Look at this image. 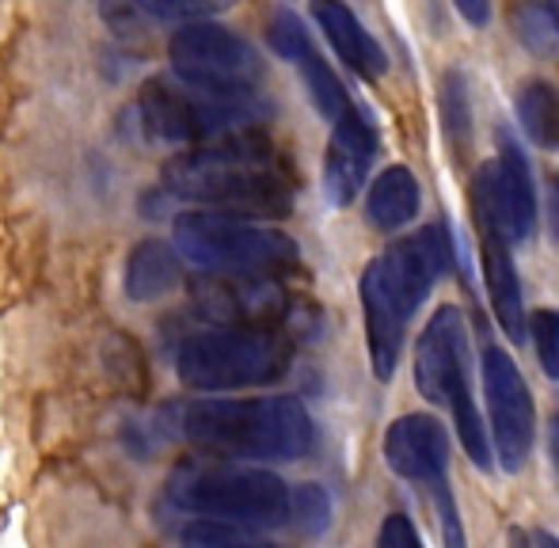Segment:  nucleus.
I'll return each mask as SVG.
<instances>
[{
    "label": "nucleus",
    "mask_w": 559,
    "mask_h": 548,
    "mask_svg": "<svg viewBox=\"0 0 559 548\" xmlns=\"http://www.w3.org/2000/svg\"><path fill=\"white\" fill-rule=\"evenodd\" d=\"M164 191L236 217H289L297 199L294 171L255 127L187 145L164 164Z\"/></svg>",
    "instance_id": "1"
},
{
    "label": "nucleus",
    "mask_w": 559,
    "mask_h": 548,
    "mask_svg": "<svg viewBox=\"0 0 559 548\" xmlns=\"http://www.w3.org/2000/svg\"><path fill=\"white\" fill-rule=\"evenodd\" d=\"M449 271H453V237L445 225H427L415 237L384 248L361 271L366 347L377 381H389L396 373L415 309L427 301L438 278H445Z\"/></svg>",
    "instance_id": "2"
},
{
    "label": "nucleus",
    "mask_w": 559,
    "mask_h": 548,
    "mask_svg": "<svg viewBox=\"0 0 559 548\" xmlns=\"http://www.w3.org/2000/svg\"><path fill=\"white\" fill-rule=\"evenodd\" d=\"M179 434L214 457L301 461L317 445L312 415L297 396L194 401L179 415Z\"/></svg>",
    "instance_id": "3"
},
{
    "label": "nucleus",
    "mask_w": 559,
    "mask_h": 548,
    "mask_svg": "<svg viewBox=\"0 0 559 548\" xmlns=\"http://www.w3.org/2000/svg\"><path fill=\"white\" fill-rule=\"evenodd\" d=\"M294 343L282 327L210 324L179 347V381L194 393H240L274 385L289 373Z\"/></svg>",
    "instance_id": "4"
},
{
    "label": "nucleus",
    "mask_w": 559,
    "mask_h": 548,
    "mask_svg": "<svg viewBox=\"0 0 559 548\" xmlns=\"http://www.w3.org/2000/svg\"><path fill=\"white\" fill-rule=\"evenodd\" d=\"M168 503L187 514L225 519L251 529L289 522V484L278 473L236 461H187L171 473Z\"/></svg>",
    "instance_id": "5"
},
{
    "label": "nucleus",
    "mask_w": 559,
    "mask_h": 548,
    "mask_svg": "<svg viewBox=\"0 0 559 548\" xmlns=\"http://www.w3.org/2000/svg\"><path fill=\"white\" fill-rule=\"evenodd\" d=\"M176 252L199 271L217 274H289L301 267L294 237L222 210H187L176 217Z\"/></svg>",
    "instance_id": "6"
},
{
    "label": "nucleus",
    "mask_w": 559,
    "mask_h": 548,
    "mask_svg": "<svg viewBox=\"0 0 559 548\" xmlns=\"http://www.w3.org/2000/svg\"><path fill=\"white\" fill-rule=\"evenodd\" d=\"M415 385L438 408L453 415L456 438L476 468L491 465V438H487L484 415L468 385V339L456 305H442L427 320L419 343H415Z\"/></svg>",
    "instance_id": "7"
},
{
    "label": "nucleus",
    "mask_w": 559,
    "mask_h": 548,
    "mask_svg": "<svg viewBox=\"0 0 559 548\" xmlns=\"http://www.w3.org/2000/svg\"><path fill=\"white\" fill-rule=\"evenodd\" d=\"M171 69L183 84L210 96L251 99L263 81V61L255 46L236 31L210 20H191L171 35L168 43Z\"/></svg>",
    "instance_id": "8"
},
{
    "label": "nucleus",
    "mask_w": 559,
    "mask_h": 548,
    "mask_svg": "<svg viewBox=\"0 0 559 548\" xmlns=\"http://www.w3.org/2000/svg\"><path fill=\"white\" fill-rule=\"evenodd\" d=\"M141 119L153 138L171 145H202L228 130L251 127L255 111H251V99L210 96L183 81H148L141 92Z\"/></svg>",
    "instance_id": "9"
},
{
    "label": "nucleus",
    "mask_w": 559,
    "mask_h": 548,
    "mask_svg": "<svg viewBox=\"0 0 559 548\" xmlns=\"http://www.w3.org/2000/svg\"><path fill=\"white\" fill-rule=\"evenodd\" d=\"M472 217H476V225L499 229L510 245H522L533 237L537 187H533L530 160L507 130H499V156L479 164L472 176Z\"/></svg>",
    "instance_id": "10"
},
{
    "label": "nucleus",
    "mask_w": 559,
    "mask_h": 548,
    "mask_svg": "<svg viewBox=\"0 0 559 548\" xmlns=\"http://www.w3.org/2000/svg\"><path fill=\"white\" fill-rule=\"evenodd\" d=\"M484 396H487V415H491V450L499 457V465L507 473L530 461L533 453V434H537V412H533V396L525 385L518 362L499 347L484 350Z\"/></svg>",
    "instance_id": "11"
},
{
    "label": "nucleus",
    "mask_w": 559,
    "mask_h": 548,
    "mask_svg": "<svg viewBox=\"0 0 559 548\" xmlns=\"http://www.w3.org/2000/svg\"><path fill=\"white\" fill-rule=\"evenodd\" d=\"M194 305L210 324H259L282 327L289 317V294L274 274H217L194 282Z\"/></svg>",
    "instance_id": "12"
},
{
    "label": "nucleus",
    "mask_w": 559,
    "mask_h": 548,
    "mask_svg": "<svg viewBox=\"0 0 559 548\" xmlns=\"http://www.w3.org/2000/svg\"><path fill=\"white\" fill-rule=\"evenodd\" d=\"M384 461L396 476L423 488H438L449 480V434L442 419L427 412L400 415L384 434Z\"/></svg>",
    "instance_id": "13"
},
{
    "label": "nucleus",
    "mask_w": 559,
    "mask_h": 548,
    "mask_svg": "<svg viewBox=\"0 0 559 548\" xmlns=\"http://www.w3.org/2000/svg\"><path fill=\"white\" fill-rule=\"evenodd\" d=\"M377 156V127L361 107L346 104L343 115L332 122V141L324 156V191L335 206L354 202L369 176V164Z\"/></svg>",
    "instance_id": "14"
},
{
    "label": "nucleus",
    "mask_w": 559,
    "mask_h": 548,
    "mask_svg": "<svg viewBox=\"0 0 559 548\" xmlns=\"http://www.w3.org/2000/svg\"><path fill=\"white\" fill-rule=\"evenodd\" d=\"M266 38H271V50L278 53V58L294 61V65L301 69V81H305V88H309L317 111L324 115L328 122H335L350 99H346L343 81H338V76L332 73V65H328V61L320 58L317 46H312V35L305 31V23L297 20L294 12L282 8V12L271 15Z\"/></svg>",
    "instance_id": "15"
},
{
    "label": "nucleus",
    "mask_w": 559,
    "mask_h": 548,
    "mask_svg": "<svg viewBox=\"0 0 559 548\" xmlns=\"http://www.w3.org/2000/svg\"><path fill=\"white\" fill-rule=\"evenodd\" d=\"M479 260H484V282L487 297L499 327L507 332V339L522 343L525 339V301H522V282H518L514 255H510V240L499 229L479 225Z\"/></svg>",
    "instance_id": "16"
},
{
    "label": "nucleus",
    "mask_w": 559,
    "mask_h": 548,
    "mask_svg": "<svg viewBox=\"0 0 559 548\" xmlns=\"http://www.w3.org/2000/svg\"><path fill=\"white\" fill-rule=\"evenodd\" d=\"M312 15H317L320 31H324V38L332 43V50L361 76V81H381L384 69H389V58H384L377 38L361 27V20L343 0H317Z\"/></svg>",
    "instance_id": "17"
},
{
    "label": "nucleus",
    "mask_w": 559,
    "mask_h": 548,
    "mask_svg": "<svg viewBox=\"0 0 559 548\" xmlns=\"http://www.w3.org/2000/svg\"><path fill=\"white\" fill-rule=\"evenodd\" d=\"M183 278V267H179V252L168 240H138L133 252L126 255V274H122V289L130 301L145 305L156 301V297L171 294Z\"/></svg>",
    "instance_id": "18"
},
{
    "label": "nucleus",
    "mask_w": 559,
    "mask_h": 548,
    "mask_svg": "<svg viewBox=\"0 0 559 548\" xmlns=\"http://www.w3.org/2000/svg\"><path fill=\"white\" fill-rule=\"evenodd\" d=\"M419 214V179H415L412 168L404 164H392L381 176L369 183L366 194V222L373 225L377 233H396L404 225L415 222Z\"/></svg>",
    "instance_id": "19"
},
{
    "label": "nucleus",
    "mask_w": 559,
    "mask_h": 548,
    "mask_svg": "<svg viewBox=\"0 0 559 548\" xmlns=\"http://www.w3.org/2000/svg\"><path fill=\"white\" fill-rule=\"evenodd\" d=\"M518 122L533 145L556 153L559 148V88L548 81H525L518 88Z\"/></svg>",
    "instance_id": "20"
},
{
    "label": "nucleus",
    "mask_w": 559,
    "mask_h": 548,
    "mask_svg": "<svg viewBox=\"0 0 559 548\" xmlns=\"http://www.w3.org/2000/svg\"><path fill=\"white\" fill-rule=\"evenodd\" d=\"M438 107H442V127L456 148H468L472 134V96H468V76L461 69H449L438 84Z\"/></svg>",
    "instance_id": "21"
},
{
    "label": "nucleus",
    "mask_w": 559,
    "mask_h": 548,
    "mask_svg": "<svg viewBox=\"0 0 559 548\" xmlns=\"http://www.w3.org/2000/svg\"><path fill=\"white\" fill-rule=\"evenodd\" d=\"M179 541L199 545V548H228V545H259L263 541V529L236 526L225 519H206V514H194V522H187L179 529Z\"/></svg>",
    "instance_id": "22"
},
{
    "label": "nucleus",
    "mask_w": 559,
    "mask_h": 548,
    "mask_svg": "<svg viewBox=\"0 0 559 548\" xmlns=\"http://www.w3.org/2000/svg\"><path fill=\"white\" fill-rule=\"evenodd\" d=\"M289 522H294L301 534L317 537L332 522V499L320 484H297L289 488Z\"/></svg>",
    "instance_id": "23"
},
{
    "label": "nucleus",
    "mask_w": 559,
    "mask_h": 548,
    "mask_svg": "<svg viewBox=\"0 0 559 548\" xmlns=\"http://www.w3.org/2000/svg\"><path fill=\"white\" fill-rule=\"evenodd\" d=\"M525 327H530L533 343H537L540 370H545L552 381H559V312L537 309L533 317H525Z\"/></svg>",
    "instance_id": "24"
},
{
    "label": "nucleus",
    "mask_w": 559,
    "mask_h": 548,
    "mask_svg": "<svg viewBox=\"0 0 559 548\" xmlns=\"http://www.w3.org/2000/svg\"><path fill=\"white\" fill-rule=\"evenodd\" d=\"M228 4V0H133L141 15H153V20H176V23H191L210 15L214 8Z\"/></svg>",
    "instance_id": "25"
},
{
    "label": "nucleus",
    "mask_w": 559,
    "mask_h": 548,
    "mask_svg": "<svg viewBox=\"0 0 559 548\" xmlns=\"http://www.w3.org/2000/svg\"><path fill=\"white\" fill-rule=\"evenodd\" d=\"M377 545L381 548H419V529L412 526L407 514H389L377 534Z\"/></svg>",
    "instance_id": "26"
},
{
    "label": "nucleus",
    "mask_w": 559,
    "mask_h": 548,
    "mask_svg": "<svg viewBox=\"0 0 559 548\" xmlns=\"http://www.w3.org/2000/svg\"><path fill=\"white\" fill-rule=\"evenodd\" d=\"M453 4L472 27H487V20H491V0H453Z\"/></svg>",
    "instance_id": "27"
},
{
    "label": "nucleus",
    "mask_w": 559,
    "mask_h": 548,
    "mask_svg": "<svg viewBox=\"0 0 559 548\" xmlns=\"http://www.w3.org/2000/svg\"><path fill=\"white\" fill-rule=\"evenodd\" d=\"M548 453H552V468H556V480H559V412L552 419V430H548Z\"/></svg>",
    "instance_id": "28"
},
{
    "label": "nucleus",
    "mask_w": 559,
    "mask_h": 548,
    "mask_svg": "<svg viewBox=\"0 0 559 548\" xmlns=\"http://www.w3.org/2000/svg\"><path fill=\"white\" fill-rule=\"evenodd\" d=\"M540 15H545V20H548V27H552L556 35H559V0H548V4L540 8Z\"/></svg>",
    "instance_id": "29"
}]
</instances>
